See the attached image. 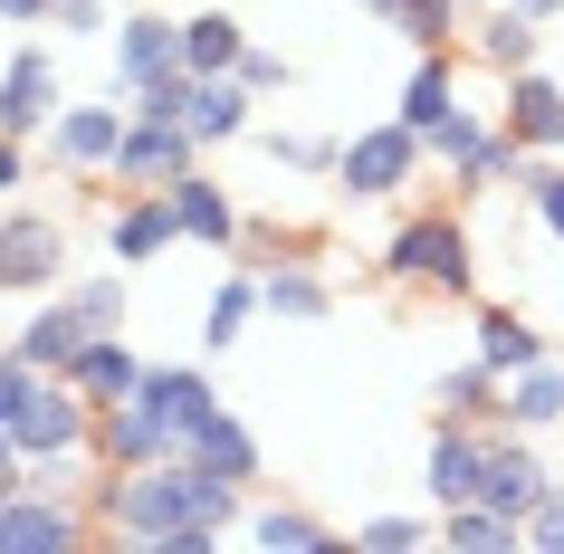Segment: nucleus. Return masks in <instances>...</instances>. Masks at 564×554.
Returning <instances> with one entry per match:
<instances>
[{
	"mask_svg": "<svg viewBox=\"0 0 564 554\" xmlns=\"http://www.w3.org/2000/svg\"><path fill=\"white\" fill-rule=\"evenodd\" d=\"M249 488L210 478L192 459H153V468H96L87 517L106 545H144V554H210L220 535H239Z\"/></svg>",
	"mask_w": 564,
	"mask_h": 554,
	"instance_id": "obj_1",
	"label": "nucleus"
},
{
	"mask_svg": "<svg viewBox=\"0 0 564 554\" xmlns=\"http://www.w3.org/2000/svg\"><path fill=\"white\" fill-rule=\"evenodd\" d=\"M383 287H421V296H478V239L459 210H412L383 239Z\"/></svg>",
	"mask_w": 564,
	"mask_h": 554,
	"instance_id": "obj_2",
	"label": "nucleus"
},
{
	"mask_svg": "<svg viewBox=\"0 0 564 554\" xmlns=\"http://www.w3.org/2000/svg\"><path fill=\"white\" fill-rule=\"evenodd\" d=\"M124 124H134V106L106 87V106H58V124L39 134V153H48V173H58V182H87V192H96V182L116 173Z\"/></svg>",
	"mask_w": 564,
	"mask_h": 554,
	"instance_id": "obj_3",
	"label": "nucleus"
},
{
	"mask_svg": "<svg viewBox=\"0 0 564 554\" xmlns=\"http://www.w3.org/2000/svg\"><path fill=\"white\" fill-rule=\"evenodd\" d=\"M421 163H431V144H421L402 116L364 124L355 144H345V163H335V192H345V202H402V192L421 182Z\"/></svg>",
	"mask_w": 564,
	"mask_h": 554,
	"instance_id": "obj_4",
	"label": "nucleus"
},
{
	"mask_svg": "<svg viewBox=\"0 0 564 554\" xmlns=\"http://www.w3.org/2000/svg\"><path fill=\"white\" fill-rule=\"evenodd\" d=\"M77 545H106L87 517V497H58V488H20L0 497V554H77Z\"/></svg>",
	"mask_w": 564,
	"mask_h": 554,
	"instance_id": "obj_5",
	"label": "nucleus"
},
{
	"mask_svg": "<svg viewBox=\"0 0 564 554\" xmlns=\"http://www.w3.org/2000/svg\"><path fill=\"white\" fill-rule=\"evenodd\" d=\"M67 287V220L0 210V296H58Z\"/></svg>",
	"mask_w": 564,
	"mask_h": 554,
	"instance_id": "obj_6",
	"label": "nucleus"
},
{
	"mask_svg": "<svg viewBox=\"0 0 564 554\" xmlns=\"http://www.w3.org/2000/svg\"><path fill=\"white\" fill-rule=\"evenodd\" d=\"M182 67V20H163V10H124L116 30H106V87L134 106V96L153 87V77H173Z\"/></svg>",
	"mask_w": 564,
	"mask_h": 554,
	"instance_id": "obj_7",
	"label": "nucleus"
},
{
	"mask_svg": "<svg viewBox=\"0 0 564 554\" xmlns=\"http://www.w3.org/2000/svg\"><path fill=\"white\" fill-rule=\"evenodd\" d=\"M67 87H58V58L48 48H10L0 58V134H20V144H39L48 124H58Z\"/></svg>",
	"mask_w": 564,
	"mask_h": 554,
	"instance_id": "obj_8",
	"label": "nucleus"
},
{
	"mask_svg": "<svg viewBox=\"0 0 564 554\" xmlns=\"http://www.w3.org/2000/svg\"><path fill=\"white\" fill-rule=\"evenodd\" d=\"M192 163H202V144H192L182 124L134 116V124H124V144H116V173H106V182H116V192H173Z\"/></svg>",
	"mask_w": 564,
	"mask_h": 554,
	"instance_id": "obj_9",
	"label": "nucleus"
},
{
	"mask_svg": "<svg viewBox=\"0 0 564 554\" xmlns=\"http://www.w3.org/2000/svg\"><path fill=\"white\" fill-rule=\"evenodd\" d=\"M182 249V210L173 192H116V210H106V259L116 268H153Z\"/></svg>",
	"mask_w": 564,
	"mask_h": 554,
	"instance_id": "obj_10",
	"label": "nucleus"
},
{
	"mask_svg": "<svg viewBox=\"0 0 564 554\" xmlns=\"http://www.w3.org/2000/svg\"><path fill=\"white\" fill-rule=\"evenodd\" d=\"M488 431H498V421H441V431H431V468H421L431 517L478 497V478H488Z\"/></svg>",
	"mask_w": 564,
	"mask_h": 554,
	"instance_id": "obj_11",
	"label": "nucleus"
},
{
	"mask_svg": "<svg viewBox=\"0 0 564 554\" xmlns=\"http://www.w3.org/2000/svg\"><path fill=\"white\" fill-rule=\"evenodd\" d=\"M459 48H469L488 77H517V67H535V48H545V20H527L517 0H488V10H469Z\"/></svg>",
	"mask_w": 564,
	"mask_h": 554,
	"instance_id": "obj_12",
	"label": "nucleus"
},
{
	"mask_svg": "<svg viewBox=\"0 0 564 554\" xmlns=\"http://www.w3.org/2000/svg\"><path fill=\"white\" fill-rule=\"evenodd\" d=\"M87 335H96V325L77 316V306H67V287H58V296H30V316L10 325V354H20L30 373H67Z\"/></svg>",
	"mask_w": 564,
	"mask_h": 554,
	"instance_id": "obj_13",
	"label": "nucleus"
},
{
	"mask_svg": "<svg viewBox=\"0 0 564 554\" xmlns=\"http://www.w3.org/2000/svg\"><path fill=\"white\" fill-rule=\"evenodd\" d=\"M555 488V468L535 459V431H488V478H478V497H488V507H507V517H527L535 497Z\"/></svg>",
	"mask_w": 564,
	"mask_h": 554,
	"instance_id": "obj_14",
	"label": "nucleus"
},
{
	"mask_svg": "<svg viewBox=\"0 0 564 554\" xmlns=\"http://www.w3.org/2000/svg\"><path fill=\"white\" fill-rule=\"evenodd\" d=\"M498 124L517 134L527 153H564V87L545 77V67H517V77H498Z\"/></svg>",
	"mask_w": 564,
	"mask_h": 554,
	"instance_id": "obj_15",
	"label": "nucleus"
},
{
	"mask_svg": "<svg viewBox=\"0 0 564 554\" xmlns=\"http://www.w3.org/2000/svg\"><path fill=\"white\" fill-rule=\"evenodd\" d=\"M134 402L182 439V431H202L210 411H220V382H210L202 363H144V392H134Z\"/></svg>",
	"mask_w": 564,
	"mask_h": 554,
	"instance_id": "obj_16",
	"label": "nucleus"
},
{
	"mask_svg": "<svg viewBox=\"0 0 564 554\" xmlns=\"http://www.w3.org/2000/svg\"><path fill=\"white\" fill-rule=\"evenodd\" d=\"M96 459L106 468H153V459H182V439L163 431L144 402H106L96 411Z\"/></svg>",
	"mask_w": 564,
	"mask_h": 554,
	"instance_id": "obj_17",
	"label": "nucleus"
},
{
	"mask_svg": "<svg viewBox=\"0 0 564 554\" xmlns=\"http://www.w3.org/2000/svg\"><path fill=\"white\" fill-rule=\"evenodd\" d=\"M182 459H192V468H210V478H239V488H259V431H249V421H239L230 402L210 411L202 431H182Z\"/></svg>",
	"mask_w": 564,
	"mask_h": 554,
	"instance_id": "obj_18",
	"label": "nucleus"
},
{
	"mask_svg": "<svg viewBox=\"0 0 564 554\" xmlns=\"http://www.w3.org/2000/svg\"><path fill=\"white\" fill-rule=\"evenodd\" d=\"M239 535L259 554H326L335 525L316 517V507H297V497H259V507H239Z\"/></svg>",
	"mask_w": 564,
	"mask_h": 554,
	"instance_id": "obj_19",
	"label": "nucleus"
},
{
	"mask_svg": "<svg viewBox=\"0 0 564 554\" xmlns=\"http://www.w3.org/2000/svg\"><path fill=\"white\" fill-rule=\"evenodd\" d=\"M67 382H77L96 411H106V402H134V392H144V354L124 345V335H87L77 363H67Z\"/></svg>",
	"mask_w": 564,
	"mask_h": 554,
	"instance_id": "obj_20",
	"label": "nucleus"
},
{
	"mask_svg": "<svg viewBox=\"0 0 564 554\" xmlns=\"http://www.w3.org/2000/svg\"><path fill=\"white\" fill-rule=\"evenodd\" d=\"M249 124H259V96L239 87V77H202V96H192V116H182V134H192L202 153H220V144H239Z\"/></svg>",
	"mask_w": 564,
	"mask_h": 554,
	"instance_id": "obj_21",
	"label": "nucleus"
},
{
	"mask_svg": "<svg viewBox=\"0 0 564 554\" xmlns=\"http://www.w3.org/2000/svg\"><path fill=\"white\" fill-rule=\"evenodd\" d=\"M259 306L278 325H316V316H335V287L316 259H278V268H259Z\"/></svg>",
	"mask_w": 564,
	"mask_h": 554,
	"instance_id": "obj_22",
	"label": "nucleus"
},
{
	"mask_svg": "<svg viewBox=\"0 0 564 554\" xmlns=\"http://www.w3.org/2000/svg\"><path fill=\"white\" fill-rule=\"evenodd\" d=\"M469 354L488 363V373H527V363H545L555 345H545L517 306H478V316H469Z\"/></svg>",
	"mask_w": 564,
	"mask_h": 554,
	"instance_id": "obj_23",
	"label": "nucleus"
},
{
	"mask_svg": "<svg viewBox=\"0 0 564 554\" xmlns=\"http://www.w3.org/2000/svg\"><path fill=\"white\" fill-rule=\"evenodd\" d=\"M449 106H459V48H421L412 77H402V106H392V116L412 124V134H431Z\"/></svg>",
	"mask_w": 564,
	"mask_h": 554,
	"instance_id": "obj_24",
	"label": "nucleus"
},
{
	"mask_svg": "<svg viewBox=\"0 0 564 554\" xmlns=\"http://www.w3.org/2000/svg\"><path fill=\"white\" fill-rule=\"evenodd\" d=\"M173 210H182V239H202V249H239V202L202 173V163L173 182Z\"/></svg>",
	"mask_w": 564,
	"mask_h": 554,
	"instance_id": "obj_25",
	"label": "nucleus"
},
{
	"mask_svg": "<svg viewBox=\"0 0 564 554\" xmlns=\"http://www.w3.org/2000/svg\"><path fill=\"white\" fill-rule=\"evenodd\" d=\"M507 431H564V354L527 363V373H507Z\"/></svg>",
	"mask_w": 564,
	"mask_h": 554,
	"instance_id": "obj_26",
	"label": "nucleus"
},
{
	"mask_svg": "<svg viewBox=\"0 0 564 554\" xmlns=\"http://www.w3.org/2000/svg\"><path fill=\"white\" fill-rule=\"evenodd\" d=\"M431 411L441 421H507V373H488V363H449L441 382H431Z\"/></svg>",
	"mask_w": 564,
	"mask_h": 554,
	"instance_id": "obj_27",
	"label": "nucleus"
},
{
	"mask_svg": "<svg viewBox=\"0 0 564 554\" xmlns=\"http://www.w3.org/2000/svg\"><path fill=\"white\" fill-rule=\"evenodd\" d=\"M373 20H383L402 48H459V30H469L459 0H373Z\"/></svg>",
	"mask_w": 564,
	"mask_h": 554,
	"instance_id": "obj_28",
	"label": "nucleus"
},
{
	"mask_svg": "<svg viewBox=\"0 0 564 554\" xmlns=\"http://www.w3.org/2000/svg\"><path fill=\"white\" fill-rule=\"evenodd\" d=\"M441 545H459V554H517V545H527V517H507V507L469 497V507H441Z\"/></svg>",
	"mask_w": 564,
	"mask_h": 554,
	"instance_id": "obj_29",
	"label": "nucleus"
},
{
	"mask_svg": "<svg viewBox=\"0 0 564 554\" xmlns=\"http://www.w3.org/2000/svg\"><path fill=\"white\" fill-rule=\"evenodd\" d=\"M239 48H249L239 10H192V20H182V67H192V77H230Z\"/></svg>",
	"mask_w": 564,
	"mask_h": 554,
	"instance_id": "obj_30",
	"label": "nucleus"
},
{
	"mask_svg": "<svg viewBox=\"0 0 564 554\" xmlns=\"http://www.w3.org/2000/svg\"><path fill=\"white\" fill-rule=\"evenodd\" d=\"M259 316H268V306H259V278H220V287H210V316H202V354H230Z\"/></svg>",
	"mask_w": 564,
	"mask_h": 554,
	"instance_id": "obj_31",
	"label": "nucleus"
},
{
	"mask_svg": "<svg viewBox=\"0 0 564 554\" xmlns=\"http://www.w3.org/2000/svg\"><path fill=\"white\" fill-rule=\"evenodd\" d=\"M249 144L268 153V173H335V163H345V144H326V134H278V124H249Z\"/></svg>",
	"mask_w": 564,
	"mask_h": 554,
	"instance_id": "obj_32",
	"label": "nucleus"
},
{
	"mask_svg": "<svg viewBox=\"0 0 564 554\" xmlns=\"http://www.w3.org/2000/svg\"><path fill=\"white\" fill-rule=\"evenodd\" d=\"M124 278H134V268H96V278H67V306H77L96 335H124Z\"/></svg>",
	"mask_w": 564,
	"mask_h": 554,
	"instance_id": "obj_33",
	"label": "nucleus"
},
{
	"mask_svg": "<svg viewBox=\"0 0 564 554\" xmlns=\"http://www.w3.org/2000/svg\"><path fill=\"white\" fill-rule=\"evenodd\" d=\"M192 96H202V77H192V67H173V77H153V87L134 96V116H153V124H182V116H192Z\"/></svg>",
	"mask_w": 564,
	"mask_h": 554,
	"instance_id": "obj_34",
	"label": "nucleus"
},
{
	"mask_svg": "<svg viewBox=\"0 0 564 554\" xmlns=\"http://www.w3.org/2000/svg\"><path fill=\"white\" fill-rule=\"evenodd\" d=\"M355 535H364V545H373V554H412V545H431L441 525H431V517H364Z\"/></svg>",
	"mask_w": 564,
	"mask_h": 554,
	"instance_id": "obj_35",
	"label": "nucleus"
},
{
	"mask_svg": "<svg viewBox=\"0 0 564 554\" xmlns=\"http://www.w3.org/2000/svg\"><path fill=\"white\" fill-rule=\"evenodd\" d=\"M527 202L545 220V239H564V163H527Z\"/></svg>",
	"mask_w": 564,
	"mask_h": 554,
	"instance_id": "obj_36",
	"label": "nucleus"
},
{
	"mask_svg": "<svg viewBox=\"0 0 564 554\" xmlns=\"http://www.w3.org/2000/svg\"><path fill=\"white\" fill-rule=\"evenodd\" d=\"M230 77H239L249 96H288V58H278V48H259V39L239 48V67H230Z\"/></svg>",
	"mask_w": 564,
	"mask_h": 554,
	"instance_id": "obj_37",
	"label": "nucleus"
},
{
	"mask_svg": "<svg viewBox=\"0 0 564 554\" xmlns=\"http://www.w3.org/2000/svg\"><path fill=\"white\" fill-rule=\"evenodd\" d=\"M527 545H535V554H564V478L527 507Z\"/></svg>",
	"mask_w": 564,
	"mask_h": 554,
	"instance_id": "obj_38",
	"label": "nucleus"
},
{
	"mask_svg": "<svg viewBox=\"0 0 564 554\" xmlns=\"http://www.w3.org/2000/svg\"><path fill=\"white\" fill-rule=\"evenodd\" d=\"M48 30H58V39H106V30H116V0H58Z\"/></svg>",
	"mask_w": 564,
	"mask_h": 554,
	"instance_id": "obj_39",
	"label": "nucleus"
},
{
	"mask_svg": "<svg viewBox=\"0 0 564 554\" xmlns=\"http://www.w3.org/2000/svg\"><path fill=\"white\" fill-rule=\"evenodd\" d=\"M30 153H39V144H20V134H0V202H10V192L30 182Z\"/></svg>",
	"mask_w": 564,
	"mask_h": 554,
	"instance_id": "obj_40",
	"label": "nucleus"
},
{
	"mask_svg": "<svg viewBox=\"0 0 564 554\" xmlns=\"http://www.w3.org/2000/svg\"><path fill=\"white\" fill-rule=\"evenodd\" d=\"M0 20H10V30H48V20H58V0H0Z\"/></svg>",
	"mask_w": 564,
	"mask_h": 554,
	"instance_id": "obj_41",
	"label": "nucleus"
},
{
	"mask_svg": "<svg viewBox=\"0 0 564 554\" xmlns=\"http://www.w3.org/2000/svg\"><path fill=\"white\" fill-rule=\"evenodd\" d=\"M20 478H30V459H20V439H10V431H0V497H10V488H20Z\"/></svg>",
	"mask_w": 564,
	"mask_h": 554,
	"instance_id": "obj_42",
	"label": "nucleus"
},
{
	"mask_svg": "<svg viewBox=\"0 0 564 554\" xmlns=\"http://www.w3.org/2000/svg\"><path fill=\"white\" fill-rule=\"evenodd\" d=\"M517 10H527V20H555V10H564V0H517Z\"/></svg>",
	"mask_w": 564,
	"mask_h": 554,
	"instance_id": "obj_43",
	"label": "nucleus"
},
{
	"mask_svg": "<svg viewBox=\"0 0 564 554\" xmlns=\"http://www.w3.org/2000/svg\"><path fill=\"white\" fill-rule=\"evenodd\" d=\"M459 10H488V0H459Z\"/></svg>",
	"mask_w": 564,
	"mask_h": 554,
	"instance_id": "obj_44",
	"label": "nucleus"
},
{
	"mask_svg": "<svg viewBox=\"0 0 564 554\" xmlns=\"http://www.w3.org/2000/svg\"><path fill=\"white\" fill-rule=\"evenodd\" d=\"M364 10H373V0H364Z\"/></svg>",
	"mask_w": 564,
	"mask_h": 554,
	"instance_id": "obj_45",
	"label": "nucleus"
}]
</instances>
